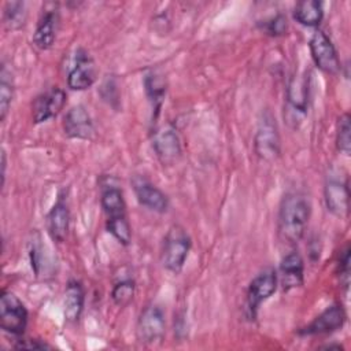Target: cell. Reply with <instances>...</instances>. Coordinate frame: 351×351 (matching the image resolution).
<instances>
[{
	"label": "cell",
	"mask_w": 351,
	"mask_h": 351,
	"mask_svg": "<svg viewBox=\"0 0 351 351\" xmlns=\"http://www.w3.org/2000/svg\"><path fill=\"white\" fill-rule=\"evenodd\" d=\"M311 214L310 200L299 192L284 195L278 208L277 230L280 239L291 245L298 244L307 229Z\"/></svg>",
	"instance_id": "1"
},
{
	"label": "cell",
	"mask_w": 351,
	"mask_h": 351,
	"mask_svg": "<svg viewBox=\"0 0 351 351\" xmlns=\"http://www.w3.org/2000/svg\"><path fill=\"white\" fill-rule=\"evenodd\" d=\"M287 104L284 108V118L293 129L303 122L310 100V77L308 73L296 74L291 77L287 86Z\"/></svg>",
	"instance_id": "2"
},
{
	"label": "cell",
	"mask_w": 351,
	"mask_h": 351,
	"mask_svg": "<svg viewBox=\"0 0 351 351\" xmlns=\"http://www.w3.org/2000/svg\"><path fill=\"white\" fill-rule=\"evenodd\" d=\"M191 245V237L182 226H170L162 244L160 261L163 267L171 273H180L186 262Z\"/></svg>",
	"instance_id": "3"
},
{
	"label": "cell",
	"mask_w": 351,
	"mask_h": 351,
	"mask_svg": "<svg viewBox=\"0 0 351 351\" xmlns=\"http://www.w3.org/2000/svg\"><path fill=\"white\" fill-rule=\"evenodd\" d=\"M278 276L273 267L263 269L252 278L245 295V313L248 318L255 319L259 306L276 292Z\"/></svg>",
	"instance_id": "4"
},
{
	"label": "cell",
	"mask_w": 351,
	"mask_h": 351,
	"mask_svg": "<svg viewBox=\"0 0 351 351\" xmlns=\"http://www.w3.org/2000/svg\"><path fill=\"white\" fill-rule=\"evenodd\" d=\"M0 326L12 336H22L27 326V310L10 291H3L0 296Z\"/></svg>",
	"instance_id": "5"
},
{
	"label": "cell",
	"mask_w": 351,
	"mask_h": 351,
	"mask_svg": "<svg viewBox=\"0 0 351 351\" xmlns=\"http://www.w3.org/2000/svg\"><path fill=\"white\" fill-rule=\"evenodd\" d=\"M254 147L258 156L267 162L276 160L280 155L281 144L278 128L276 119L269 111L262 114V118L259 119L254 138Z\"/></svg>",
	"instance_id": "6"
},
{
	"label": "cell",
	"mask_w": 351,
	"mask_h": 351,
	"mask_svg": "<svg viewBox=\"0 0 351 351\" xmlns=\"http://www.w3.org/2000/svg\"><path fill=\"white\" fill-rule=\"evenodd\" d=\"M166 333V318L163 310L156 304L147 306L137 321L136 335L143 344H156L160 343Z\"/></svg>",
	"instance_id": "7"
},
{
	"label": "cell",
	"mask_w": 351,
	"mask_h": 351,
	"mask_svg": "<svg viewBox=\"0 0 351 351\" xmlns=\"http://www.w3.org/2000/svg\"><path fill=\"white\" fill-rule=\"evenodd\" d=\"M310 53L315 66L326 74H337L341 69L336 48L328 34L317 30L310 38Z\"/></svg>",
	"instance_id": "8"
},
{
	"label": "cell",
	"mask_w": 351,
	"mask_h": 351,
	"mask_svg": "<svg viewBox=\"0 0 351 351\" xmlns=\"http://www.w3.org/2000/svg\"><path fill=\"white\" fill-rule=\"evenodd\" d=\"M66 103V93L59 86H52L44 93L38 95L32 107V117L34 123H43L55 118Z\"/></svg>",
	"instance_id": "9"
},
{
	"label": "cell",
	"mask_w": 351,
	"mask_h": 351,
	"mask_svg": "<svg viewBox=\"0 0 351 351\" xmlns=\"http://www.w3.org/2000/svg\"><path fill=\"white\" fill-rule=\"evenodd\" d=\"M325 204L328 211L336 217H346L348 213V182L341 176L330 174L326 178L324 188Z\"/></svg>",
	"instance_id": "10"
},
{
	"label": "cell",
	"mask_w": 351,
	"mask_h": 351,
	"mask_svg": "<svg viewBox=\"0 0 351 351\" xmlns=\"http://www.w3.org/2000/svg\"><path fill=\"white\" fill-rule=\"evenodd\" d=\"M96 81V66L90 55L80 48L75 52V62L67 77V85L73 90H85Z\"/></svg>",
	"instance_id": "11"
},
{
	"label": "cell",
	"mask_w": 351,
	"mask_h": 351,
	"mask_svg": "<svg viewBox=\"0 0 351 351\" xmlns=\"http://www.w3.org/2000/svg\"><path fill=\"white\" fill-rule=\"evenodd\" d=\"M152 147L163 165H173L181 156V141L171 126H162L154 132Z\"/></svg>",
	"instance_id": "12"
},
{
	"label": "cell",
	"mask_w": 351,
	"mask_h": 351,
	"mask_svg": "<svg viewBox=\"0 0 351 351\" xmlns=\"http://www.w3.org/2000/svg\"><path fill=\"white\" fill-rule=\"evenodd\" d=\"M132 186L138 203L152 211L165 213L169 208V199L156 185L143 176H134L132 178Z\"/></svg>",
	"instance_id": "13"
},
{
	"label": "cell",
	"mask_w": 351,
	"mask_h": 351,
	"mask_svg": "<svg viewBox=\"0 0 351 351\" xmlns=\"http://www.w3.org/2000/svg\"><path fill=\"white\" fill-rule=\"evenodd\" d=\"M346 322V313L341 306L332 304L325 308L318 317H315L307 326L300 329V335L315 336V335H326L343 328Z\"/></svg>",
	"instance_id": "14"
},
{
	"label": "cell",
	"mask_w": 351,
	"mask_h": 351,
	"mask_svg": "<svg viewBox=\"0 0 351 351\" xmlns=\"http://www.w3.org/2000/svg\"><path fill=\"white\" fill-rule=\"evenodd\" d=\"M63 130L70 138L89 140L95 133V126L88 110L81 104L71 107L64 115Z\"/></svg>",
	"instance_id": "15"
},
{
	"label": "cell",
	"mask_w": 351,
	"mask_h": 351,
	"mask_svg": "<svg viewBox=\"0 0 351 351\" xmlns=\"http://www.w3.org/2000/svg\"><path fill=\"white\" fill-rule=\"evenodd\" d=\"M59 25V12L56 5L51 4V8L45 7L38 22L36 26V30L33 33V44L41 49L47 51L49 49L56 38Z\"/></svg>",
	"instance_id": "16"
},
{
	"label": "cell",
	"mask_w": 351,
	"mask_h": 351,
	"mask_svg": "<svg viewBox=\"0 0 351 351\" xmlns=\"http://www.w3.org/2000/svg\"><path fill=\"white\" fill-rule=\"evenodd\" d=\"M278 278L284 291H291L303 285L304 281V262L298 251L287 254L278 267Z\"/></svg>",
	"instance_id": "17"
},
{
	"label": "cell",
	"mask_w": 351,
	"mask_h": 351,
	"mask_svg": "<svg viewBox=\"0 0 351 351\" xmlns=\"http://www.w3.org/2000/svg\"><path fill=\"white\" fill-rule=\"evenodd\" d=\"M70 226V211L66 200L60 196L47 215V230L56 243H63Z\"/></svg>",
	"instance_id": "18"
},
{
	"label": "cell",
	"mask_w": 351,
	"mask_h": 351,
	"mask_svg": "<svg viewBox=\"0 0 351 351\" xmlns=\"http://www.w3.org/2000/svg\"><path fill=\"white\" fill-rule=\"evenodd\" d=\"M144 89L145 95L148 97L149 106H151V112H152V121L158 118L165 96H166V78L163 77L162 73L159 71H149L144 77Z\"/></svg>",
	"instance_id": "19"
},
{
	"label": "cell",
	"mask_w": 351,
	"mask_h": 351,
	"mask_svg": "<svg viewBox=\"0 0 351 351\" xmlns=\"http://www.w3.org/2000/svg\"><path fill=\"white\" fill-rule=\"evenodd\" d=\"M85 292L80 281L70 280L64 292V318L69 322H77L84 311Z\"/></svg>",
	"instance_id": "20"
},
{
	"label": "cell",
	"mask_w": 351,
	"mask_h": 351,
	"mask_svg": "<svg viewBox=\"0 0 351 351\" xmlns=\"http://www.w3.org/2000/svg\"><path fill=\"white\" fill-rule=\"evenodd\" d=\"M100 203L103 207V211L107 218H117L126 214V203L123 199L122 189H119L117 185L108 184L101 188V196Z\"/></svg>",
	"instance_id": "21"
},
{
	"label": "cell",
	"mask_w": 351,
	"mask_h": 351,
	"mask_svg": "<svg viewBox=\"0 0 351 351\" xmlns=\"http://www.w3.org/2000/svg\"><path fill=\"white\" fill-rule=\"evenodd\" d=\"M293 18L303 26H318L324 18L322 3L317 0H303L296 3L293 8Z\"/></svg>",
	"instance_id": "22"
},
{
	"label": "cell",
	"mask_w": 351,
	"mask_h": 351,
	"mask_svg": "<svg viewBox=\"0 0 351 351\" xmlns=\"http://www.w3.org/2000/svg\"><path fill=\"white\" fill-rule=\"evenodd\" d=\"M14 99V78L11 70L3 64L0 70V119L4 121Z\"/></svg>",
	"instance_id": "23"
},
{
	"label": "cell",
	"mask_w": 351,
	"mask_h": 351,
	"mask_svg": "<svg viewBox=\"0 0 351 351\" xmlns=\"http://www.w3.org/2000/svg\"><path fill=\"white\" fill-rule=\"evenodd\" d=\"M3 21H4V25L11 30H16L22 27L26 21L25 3L23 1L5 3L4 11H3Z\"/></svg>",
	"instance_id": "24"
},
{
	"label": "cell",
	"mask_w": 351,
	"mask_h": 351,
	"mask_svg": "<svg viewBox=\"0 0 351 351\" xmlns=\"http://www.w3.org/2000/svg\"><path fill=\"white\" fill-rule=\"evenodd\" d=\"M107 230L114 236V239L122 244L129 245L132 241V228L128 219V215L117 217V218H107L106 221Z\"/></svg>",
	"instance_id": "25"
},
{
	"label": "cell",
	"mask_w": 351,
	"mask_h": 351,
	"mask_svg": "<svg viewBox=\"0 0 351 351\" xmlns=\"http://www.w3.org/2000/svg\"><path fill=\"white\" fill-rule=\"evenodd\" d=\"M134 291H136L134 281L130 278H123V280L115 282V285L111 291V298L117 306L125 307L133 300Z\"/></svg>",
	"instance_id": "26"
},
{
	"label": "cell",
	"mask_w": 351,
	"mask_h": 351,
	"mask_svg": "<svg viewBox=\"0 0 351 351\" xmlns=\"http://www.w3.org/2000/svg\"><path fill=\"white\" fill-rule=\"evenodd\" d=\"M336 147L344 155H350L351 151V125L350 115L343 114L339 118L337 129H336Z\"/></svg>",
	"instance_id": "27"
},
{
	"label": "cell",
	"mask_w": 351,
	"mask_h": 351,
	"mask_svg": "<svg viewBox=\"0 0 351 351\" xmlns=\"http://www.w3.org/2000/svg\"><path fill=\"white\" fill-rule=\"evenodd\" d=\"M288 29V23H287V18L281 14L270 18L269 21L265 22V32L269 36L277 37V36H282L287 33Z\"/></svg>",
	"instance_id": "28"
},
{
	"label": "cell",
	"mask_w": 351,
	"mask_h": 351,
	"mask_svg": "<svg viewBox=\"0 0 351 351\" xmlns=\"http://www.w3.org/2000/svg\"><path fill=\"white\" fill-rule=\"evenodd\" d=\"M15 348H27V350H49L51 346L45 341L37 340V339H29V340H18V344H15Z\"/></svg>",
	"instance_id": "29"
},
{
	"label": "cell",
	"mask_w": 351,
	"mask_h": 351,
	"mask_svg": "<svg viewBox=\"0 0 351 351\" xmlns=\"http://www.w3.org/2000/svg\"><path fill=\"white\" fill-rule=\"evenodd\" d=\"M4 177H5V152L4 149L1 151V184H4Z\"/></svg>",
	"instance_id": "30"
}]
</instances>
